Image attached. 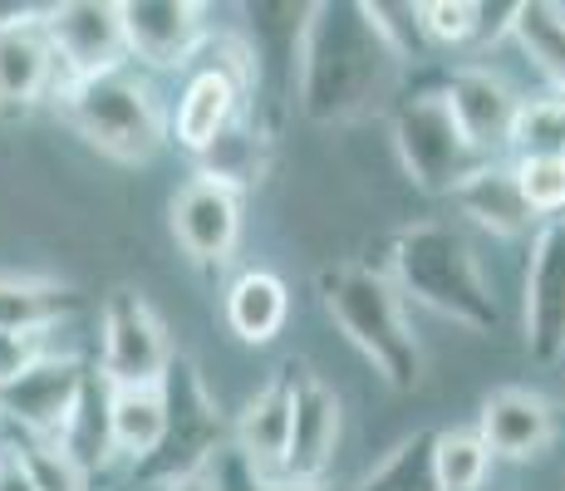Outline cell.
<instances>
[{
	"label": "cell",
	"mask_w": 565,
	"mask_h": 491,
	"mask_svg": "<svg viewBox=\"0 0 565 491\" xmlns=\"http://www.w3.org/2000/svg\"><path fill=\"white\" fill-rule=\"evenodd\" d=\"M404 60L379 6H310L296 45V98L315 124H354L388 108Z\"/></svg>",
	"instance_id": "6da1fadb"
},
{
	"label": "cell",
	"mask_w": 565,
	"mask_h": 491,
	"mask_svg": "<svg viewBox=\"0 0 565 491\" xmlns=\"http://www.w3.org/2000/svg\"><path fill=\"white\" fill-rule=\"evenodd\" d=\"M388 280L404 305H423L438 320H452L472 334L497 330V295L472 242L448 222H413L388 242Z\"/></svg>",
	"instance_id": "7a4b0ae2"
},
{
	"label": "cell",
	"mask_w": 565,
	"mask_h": 491,
	"mask_svg": "<svg viewBox=\"0 0 565 491\" xmlns=\"http://www.w3.org/2000/svg\"><path fill=\"white\" fill-rule=\"evenodd\" d=\"M320 305L334 320V330L360 349L364 364L394 393H413L423 384L428 359H423V344L413 334L404 295L394 290V280L384 270L374 266L320 270Z\"/></svg>",
	"instance_id": "3957f363"
},
{
	"label": "cell",
	"mask_w": 565,
	"mask_h": 491,
	"mask_svg": "<svg viewBox=\"0 0 565 491\" xmlns=\"http://www.w3.org/2000/svg\"><path fill=\"white\" fill-rule=\"evenodd\" d=\"M60 108L70 118V128L89 148H99L114 162H153L158 148L168 143V118L153 94V84L143 74L108 70L94 79H74L60 89Z\"/></svg>",
	"instance_id": "277c9868"
},
{
	"label": "cell",
	"mask_w": 565,
	"mask_h": 491,
	"mask_svg": "<svg viewBox=\"0 0 565 491\" xmlns=\"http://www.w3.org/2000/svg\"><path fill=\"white\" fill-rule=\"evenodd\" d=\"M260 84L256 50L236 35H212L202 54L188 64V84L172 108V138L202 158L236 118L252 114V94Z\"/></svg>",
	"instance_id": "5b68a950"
},
{
	"label": "cell",
	"mask_w": 565,
	"mask_h": 491,
	"mask_svg": "<svg viewBox=\"0 0 565 491\" xmlns=\"http://www.w3.org/2000/svg\"><path fill=\"white\" fill-rule=\"evenodd\" d=\"M162 398H168V433H162V447L138 467L143 482H182V477H198L226 442H232V423L222 418L216 398L206 393L202 374L192 359L172 354L168 378H162Z\"/></svg>",
	"instance_id": "8992f818"
},
{
	"label": "cell",
	"mask_w": 565,
	"mask_h": 491,
	"mask_svg": "<svg viewBox=\"0 0 565 491\" xmlns=\"http://www.w3.org/2000/svg\"><path fill=\"white\" fill-rule=\"evenodd\" d=\"M394 148L404 158V172L413 178V188L433 192V196H452L467 178H477L492 162L458 134V124H452L438 89H418L394 108Z\"/></svg>",
	"instance_id": "52a82bcc"
},
{
	"label": "cell",
	"mask_w": 565,
	"mask_h": 491,
	"mask_svg": "<svg viewBox=\"0 0 565 491\" xmlns=\"http://www.w3.org/2000/svg\"><path fill=\"white\" fill-rule=\"evenodd\" d=\"M168 324L138 290L118 286L99 305V374L114 388H153L168 378Z\"/></svg>",
	"instance_id": "ba28073f"
},
{
	"label": "cell",
	"mask_w": 565,
	"mask_h": 491,
	"mask_svg": "<svg viewBox=\"0 0 565 491\" xmlns=\"http://www.w3.org/2000/svg\"><path fill=\"white\" fill-rule=\"evenodd\" d=\"M521 324H526V354L541 369L565 364V222H541L531 236L521 276Z\"/></svg>",
	"instance_id": "9c48e42d"
},
{
	"label": "cell",
	"mask_w": 565,
	"mask_h": 491,
	"mask_svg": "<svg viewBox=\"0 0 565 491\" xmlns=\"http://www.w3.org/2000/svg\"><path fill=\"white\" fill-rule=\"evenodd\" d=\"M128 60L148 70H188L212 40V20L198 0H118Z\"/></svg>",
	"instance_id": "30bf717a"
},
{
	"label": "cell",
	"mask_w": 565,
	"mask_h": 491,
	"mask_svg": "<svg viewBox=\"0 0 565 491\" xmlns=\"http://www.w3.org/2000/svg\"><path fill=\"white\" fill-rule=\"evenodd\" d=\"M60 54L45 30V10H20L0 20V118H25L60 94Z\"/></svg>",
	"instance_id": "8fae6325"
},
{
	"label": "cell",
	"mask_w": 565,
	"mask_h": 491,
	"mask_svg": "<svg viewBox=\"0 0 565 491\" xmlns=\"http://www.w3.org/2000/svg\"><path fill=\"white\" fill-rule=\"evenodd\" d=\"M89 378V364L74 354H50L35 359L15 384L0 388V418L10 428H20V438H60L64 423H70L74 403H79V388Z\"/></svg>",
	"instance_id": "7c38bea8"
},
{
	"label": "cell",
	"mask_w": 565,
	"mask_h": 491,
	"mask_svg": "<svg viewBox=\"0 0 565 491\" xmlns=\"http://www.w3.org/2000/svg\"><path fill=\"white\" fill-rule=\"evenodd\" d=\"M45 30L54 40V54H60L64 84L94 79V74L124 70L128 64L124 25H118V0H64V6H50Z\"/></svg>",
	"instance_id": "4fadbf2b"
},
{
	"label": "cell",
	"mask_w": 565,
	"mask_h": 491,
	"mask_svg": "<svg viewBox=\"0 0 565 491\" xmlns=\"http://www.w3.org/2000/svg\"><path fill=\"white\" fill-rule=\"evenodd\" d=\"M340 428H344V408L340 393L324 384L320 374H310L306 364H296V408H290V442L280 457V472L296 487H324L340 452Z\"/></svg>",
	"instance_id": "5bb4252c"
},
{
	"label": "cell",
	"mask_w": 565,
	"mask_h": 491,
	"mask_svg": "<svg viewBox=\"0 0 565 491\" xmlns=\"http://www.w3.org/2000/svg\"><path fill=\"white\" fill-rule=\"evenodd\" d=\"M443 104H448L452 124L458 134L472 143L482 158H502L512 148V124H516V108H521V94L512 89V79L487 64H462V70L448 74L443 84Z\"/></svg>",
	"instance_id": "9a60e30c"
},
{
	"label": "cell",
	"mask_w": 565,
	"mask_h": 491,
	"mask_svg": "<svg viewBox=\"0 0 565 491\" xmlns=\"http://www.w3.org/2000/svg\"><path fill=\"white\" fill-rule=\"evenodd\" d=\"M172 236L192 266L222 270L242 242V192L198 172L172 196Z\"/></svg>",
	"instance_id": "2e32d148"
},
{
	"label": "cell",
	"mask_w": 565,
	"mask_h": 491,
	"mask_svg": "<svg viewBox=\"0 0 565 491\" xmlns=\"http://www.w3.org/2000/svg\"><path fill=\"white\" fill-rule=\"evenodd\" d=\"M477 438L487 442L492 462H531L556 442V408L536 388H497L482 398Z\"/></svg>",
	"instance_id": "e0dca14e"
},
{
	"label": "cell",
	"mask_w": 565,
	"mask_h": 491,
	"mask_svg": "<svg viewBox=\"0 0 565 491\" xmlns=\"http://www.w3.org/2000/svg\"><path fill=\"white\" fill-rule=\"evenodd\" d=\"M290 408H296V364H286L266 388L242 408L232 423V447L256 467V472H280V457L290 442Z\"/></svg>",
	"instance_id": "ac0fdd59"
},
{
	"label": "cell",
	"mask_w": 565,
	"mask_h": 491,
	"mask_svg": "<svg viewBox=\"0 0 565 491\" xmlns=\"http://www.w3.org/2000/svg\"><path fill=\"white\" fill-rule=\"evenodd\" d=\"M226 330L242 344H270L290 320V286L266 266H252L226 286L222 295Z\"/></svg>",
	"instance_id": "d6986e66"
},
{
	"label": "cell",
	"mask_w": 565,
	"mask_h": 491,
	"mask_svg": "<svg viewBox=\"0 0 565 491\" xmlns=\"http://www.w3.org/2000/svg\"><path fill=\"white\" fill-rule=\"evenodd\" d=\"M108 413H114V384H108L99 369H89V378H84L79 403H74L70 423H64V433L54 438V442L64 447V457H70V462L79 467L89 482L118 462V452H114V423H108Z\"/></svg>",
	"instance_id": "ffe728a7"
},
{
	"label": "cell",
	"mask_w": 565,
	"mask_h": 491,
	"mask_svg": "<svg viewBox=\"0 0 565 491\" xmlns=\"http://www.w3.org/2000/svg\"><path fill=\"white\" fill-rule=\"evenodd\" d=\"M452 206L467 216V222H477L482 232L492 236H536V216L526 212V202H521L516 192V178H512V162H487L477 178H467L458 192H452Z\"/></svg>",
	"instance_id": "44dd1931"
},
{
	"label": "cell",
	"mask_w": 565,
	"mask_h": 491,
	"mask_svg": "<svg viewBox=\"0 0 565 491\" xmlns=\"http://www.w3.org/2000/svg\"><path fill=\"white\" fill-rule=\"evenodd\" d=\"M114 452L128 457L134 467H143L148 457L162 447V433H168V398H162V384L153 388H114Z\"/></svg>",
	"instance_id": "7402d4cb"
},
{
	"label": "cell",
	"mask_w": 565,
	"mask_h": 491,
	"mask_svg": "<svg viewBox=\"0 0 565 491\" xmlns=\"http://www.w3.org/2000/svg\"><path fill=\"white\" fill-rule=\"evenodd\" d=\"M74 310H79V295L60 280L0 276V330H54Z\"/></svg>",
	"instance_id": "603a6c76"
},
{
	"label": "cell",
	"mask_w": 565,
	"mask_h": 491,
	"mask_svg": "<svg viewBox=\"0 0 565 491\" xmlns=\"http://www.w3.org/2000/svg\"><path fill=\"white\" fill-rule=\"evenodd\" d=\"M492 6H472V0H423L413 6V25L428 45H443V50H487L492 40L512 35V30L492 25Z\"/></svg>",
	"instance_id": "cb8c5ba5"
},
{
	"label": "cell",
	"mask_w": 565,
	"mask_h": 491,
	"mask_svg": "<svg viewBox=\"0 0 565 491\" xmlns=\"http://www.w3.org/2000/svg\"><path fill=\"white\" fill-rule=\"evenodd\" d=\"M512 40L551 79V94L565 98V6H556V0H516Z\"/></svg>",
	"instance_id": "d4e9b609"
},
{
	"label": "cell",
	"mask_w": 565,
	"mask_h": 491,
	"mask_svg": "<svg viewBox=\"0 0 565 491\" xmlns=\"http://www.w3.org/2000/svg\"><path fill=\"white\" fill-rule=\"evenodd\" d=\"M433 487L438 491H482L492 472V452L477 438V428H443L433 433Z\"/></svg>",
	"instance_id": "484cf974"
},
{
	"label": "cell",
	"mask_w": 565,
	"mask_h": 491,
	"mask_svg": "<svg viewBox=\"0 0 565 491\" xmlns=\"http://www.w3.org/2000/svg\"><path fill=\"white\" fill-rule=\"evenodd\" d=\"M260 152H266V138L256 134V114H246V118H236V124L202 152V178L226 182V188L242 192L246 182L260 178V162H266Z\"/></svg>",
	"instance_id": "4316f807"
},
{
	"label": "cell",
	"mask_w": 565,
	"mask_h": 491,
	"mask_svg": "<svg viewBox=\"0 0 565 491\" xmlns=\"http://www.w3.org/2000/svg\"><path fill=\"white\" fill-rule=\"evenodd\" d=\"M512 152L516 158H565V98L541 94L521 98L512 124Z\"/></svg>",
	"instance_id": "83f0119b"
},
{
	"label": "cell",
	"mask_w": 565,
	"mask_h": 491,
	"mask_svg": "<svg viewBox=\"0 0 565 491\" xmlns=\"http://www.w3.org/2000/svg\"><path fill=\"white\" fill-rule=\"evenodd\" d=\"M433 433H413L384 457L379 467H369L354 491H438L433 487Z\"/></svg>",
	"instance_id": "f1b7e54d"
},
{
	"label": "cell",
	"mask_w": 565,
	"mask_h": 491,
	"mask_svg": "<svg viewBox=\"0 0 565 491\" xmlns=\"http://www.w3.org/2000/svg\"><path fill=\"white\" fill-rule=\"evenodd\" d=\"M516 192L536 222H561L565 212V158H512Z\"/></svg>",
	"instance_id": "f546056e"
},
{
	"label": "cell",
	"mask_w": 565,
	"mask_h": 491,
	"mask_svg": "<svg viewBox=\"0 0 565 491\" xmlns=\"http://www.w3.org/2000/svg\"><path fill=\"white\" fill-rule=\"evenodd\" d=\"M10 447H15V457L25 462L35 491H89V477H84L79 467L64 457L60 442H50V438H15Z\"/></svg>",
	"instance_id": "4dcf8cb0"
},
{
	"label": "cell",
	"mask_w": 565,
	"mask_h": 491,
	"mask_svg": "<svg viewBox=\"0 0 565 491\" xmlns=\"http://www.w3.org/2000/svg\"><path fill=\"white\" fill-rule=\"evenodd\" d=\"M206 477V491H330V487H296L286 477H270V472H256L232 442L202 467Z\"/></svg>",
	"instance_id": "1f68e13d"
},
{
	"label": "cell",
	"mask_w": 565,
	"mask_h": 491,
	"mask_svg": "<svg viewBox=\"0 0 565 491\" xmlns=\"http://www.w3.org/2000/svg\"><path fill=\"white\" fill-rule=\"evenodd\" d=\"M50 354V330H0V388Z\"/></svg>",
	"instance_id": "d6a6232c"
},
{
	"label": "cell",
	"mask_w": 565,
	"mask_h": 491,
	"mask_svg": "<svg viewBox=\"0 0 565 491\" xmlns=\"http://www.w3.org/2000/svg\"><path fill=\"white\" fill-rule=\"evenodd\" d=\"M0 491H35V482H30L25 462L15 457V447H0Z\"/></svg>",
	"instance_id": "836d02e7"
},
{
	"label": "cell",
	"mask_w": 565,
	"mask_h": 491,
	"mask_svg": "<svg viewBox=\"0 0 565 491\" xmlns=\"http://www.w3.org/2000/svg\"><path fill=\"white\" fill-rule=\"evenodd\" d=\"M158 491H206V477H182V482H168V487H158Z\"/></svg>",
	"instance_id": "e575fe53"
}]
</instances>
